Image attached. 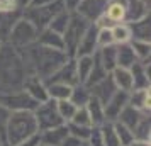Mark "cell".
<instances>
[{
  "label": "cell",
  "mask_w": 151,
  "mask_h": 146,
  "mask_svg": "<svg viewBox=\"0 0 151 146\" xmlns=\"http://www.w3.org/2000/svg\"><path fill=\"white\" fill-rule=\"evenodd\" d=\"M68 136V127L66 124L56 126L51 129L39 132V139H41V145L44 146H61V143L65 141V138Z\"/></svg>",
  "instance_id": "ac0fdd59"
},
{
  "label": "cell",
  "mask_w": 151,
  "mask_h": 146,
  "mask_svg": "<svg viewBox=\"0 0 151 146\" xmlns=\"http://www.w3.org/2000/svg\"><path fill=\"white\" fill-rule=\"evenodd\" d=\"M100 129V134H102V141L104 146H121L119 143V138L116 134V129H114V122H104L102 126H99Z\"/></svg>",
  "instance_id": "d6a6232c"
},
{
  "label": "cell",
  "mask_w": 151,
  "mask_h": 146,
  "mask_svg": "<svg viewBox=\"0 0 151 146\" xmlns=\"http://www.w3.org/2000/svg\"><path fill=\"white\" fill-rule=\"evenodd\" d=\"M87 112L90 116L92 126H102L105 122V112H104V104L100 100H97L95 97H90V100L87 102Z\"/></svg>",
  "instance_id": "4316f807"
},
{
  "label": "cell",
  "mask_w": 151,
  "mask_h": 146,
  "mask_svg": "<svg viewBox=\"0 0 151 146\" xmlns=\"http://www.w3.org/2000/svg\"><path fill=\"white\" fill-rule=\"evenodd\" d=\"M80 146H90V145H88V143H87V141H83V143H82V145H80Z\"/></svg>",
  "instance_id": "681fc988"
},
{
  "label": "cell",
  "mask_w": 151,
  "mask_h": 146,
  "mask_svg": "<svg viewBox=\"0 0 151 146\" xmlns=\"http://www.w3.org/2000/svg\"><path fill=\"white\" fill-rule=\"evenodd\" d=\"M2 146H7V145H2Z\"/></svg>",
  "instance_id": "f5cc1de1"
},
{
  "label": "cell",
  "mask_w": 151,
  "mask_h": 146,
  "mask_svg": "<svg viewBox=\"0 0 151 146\" xmlns=\"http://www.w3.org/2000/svg\"><path fill=\"white\" fill-rule=\"evenodd\" d=\"M0 146H2V145H0Z\"/></svg>",
  "instance_id": "9f6ffc18"
},
{
  "label": "cell",
  "mask_w": 151,
  "mask_h": 146,
  "mask_svg": "<svg viewBox=\"0 0 151 146\" xmlns=\"http://www.w3.org/2000/svg\"><path fill=\"white\" fill-rule=\"evenodd\" d=\"M97 31H99V27H97L93 22H90L87 31H85V34L82 36V39H80L78 46H76V51H75V56L73 58H76V56H93L95 55V51L99 49V46H97Z\"/></svg>",
  "instance_id": "9c48e42d"
},
{
  "label": "cell",
  "mask_w": 151,
  "mask_h": 146,
  "mask_svg": "<svg viewBox=\"0 0 151 146\" xmlns=\"http://www.w3.org/2000/svg\"><path fill=\"white\" fill-rule=\"evenodd\" d=\"M109 44H114L110 27H99V31H97V46L102 48V46H109Z\"/></svg>",
  "instance_id": "ab89813d"
},
{
  "label": "cell",
  "mask_w": 151,
  "mask_h": 146,
  "mask_svg": "<svg viewBox=\"0 0 151 146\" xmlns=\"http://www.w3.org/2000/svg\"><path fill=\"white\" fill-rule=\"evenodd\" d=\"M131 34L132 39L137 41H150L151 42V26H150V15H146L143 19L136 22H131Z\"/></svg>",
  "instance_id": "603a6c76"
},
{
  "label": "cell",
  "mask_w": 151,
  "mask_h": 146,
  "mask_svg": "<svg viewBox=\"0 0 151 146\" xmlns=\"http://www.w3.org/2000/svg\"><path fill=\"white\" fill-rule=\"evenodd\" d=\"M0 145H4V143H2V139H0Z\"/></svg>",
  "instance_id": "816d5d0a"
},
{
  "label": "cell",
  "mask_w": 151,
  "mask_h": 146,
  "mask_svg": "<svg viewBox=\"0 0 151 146\" xmlns=\"http://www.w3.org/2000/svg\"><path fill=\"white\" fill-rule=\"evenodd\" d=\"M107 2H110V0H107Z\"/></svg>",
  "instance_id": "11a10c76"
},
{
  "label": "cell",
  "mask_w": 151,
  "mask_h": 146,
  "mask_svg": "<svg viewBox=\"0 0 151 146\" xmlns=\"http://www.w3.org/2000/svg\"><path fill=\"white\" fill-rule=\"evenodd\" d=\"M97 58L100 60L102 66L107 71H112V70L117 66V44H109V46H102L95 51Z\"/></svg>",
  "instance_id": "44dd1931"
},
{
  "label": "cell",
  "mask_w": 151,
  "mask_h": 146,
  "mask_svg": "<svg viewBox=\"0 0 151 146\" xmlns=\"http://www.w3.org/2000/svg\"><path fill=\"white\" fill-rule=\"evenodd\" d=\"M68 122H73V124H80V126H92V121H90V116L87 112V107H76L73 117L70 119Z\"/></svg>",
  "instance_id": "f35d334b"
},
{
  "label": "cell",
  "mask_w": 151,
  "mask_h": 146,
  "mask_svg": "<svg viewBox=\"0 0 151 146\" xmlns=\"http://www.w3.org/2000/svg\"><path fill=\"white\" fill-rule=\"evenodd\" d=\"M21 53L26 63L27 75H36L41 80L49 78L60 66H63L70 60V56L63 49L46 48L37 42L27 46L26 49H21Z\"/></svg>",
  "instance_id": "6da1fadb"
},
{
  "label": "cell",
  "mask_w": 151,
  "mask_h": 146,
  "mask_svg": "<svg viewBox=\"0 0 151 146\" xmlns=\"http://www.w3.org/2000/svg\"><path fill=\"white\" fill-rule=\"evenodd\" d=\"M110 78H112V82H114L117 90H124V92L132 90V75H131V70L116 66L110 71Z\"/></svg>",
  "instance_id": "7402d4cb"
},
{
  "label": "cell",
  "mask_w": 151,
  "mask_h": 146,
  "mask_svg": "<svg viewBox=\"0 0 151 146\" xmlns=\"http://www.w3.org/2000/svg\"><path fill=\"white\" fill-rule=\"evenodd\" d=\"M104 15L107 17V21L114 26L117 22H124L126 21V4L124 0H110L105 5Z\"/></svg>",
  "instance_id": "ffe728a7"
},
{
  "label": "cell",
  "mask_w": 151,
  "mask_h": 146,
  "mask_svg": "<svg viewBox=\"0 0 151 146\" xmlns=\"http://www.w3.org/2000/svg\"><path fill=\"white\" fill-rule=\"evenodd\" d=\"M10 114L12 112L9 111L5 105L0 104V139H2V143H4V138H5V129H7V122Z\"/></svg>",
  "instance_id": "60d3db41"
},
{
  "label": "cell",
  "mask_w": 151,
  "mask_h": 146,
  "mask_svg": "<svg viewBox=\"0 0 151 146\" xmlns=\"http://www.w3.org/2000/svg\"><path fill=\"white\" fill-rule=\"evenodd\" d=\"M143 114H148V112H141V111H137V109H134V107H131V105H126L121 111L117 121H114V122H121L122 126L129 127L131 131H132L136 127V124L139 122V119L143 117Z\"/></svg>",
  "instance_id": "cb8c5ba5"
},
{
  "label": "cell",
  "mask_w": 151,
  "mask_h": 146,
  "mask_svg": "<svg viewBox=\"0 0 151 146\" xmlns=\"http://www.w3.org/2000/svg\"><path fill=\"white\" fill-rule=\"evenodd\" d=\"M127 105V92L124 90H116V93L104 104V112H105V121L114 122L117 121L119 114L124 107Z\"/></svg>",
  "instance_id": "8fae6325"
},
{
  "label": "cell",
  "mask_w": 151,
  "mask_h": 146,
  "mask_svg": "<svg viewBox=\"0 0 151 146\" xmlns=\"http://www.w3.org/2000/svg\"><path fill=\"white\" fill-rule=\"evenodd\" d=\"M90 22H87L83 17L73 12L71 17H70V22L66 29H65V32H63V42H65V53L70 56V58H73L75 56V51H76V46H78V42L82 39V36L85 34V31L88 27Z\"/></svg>",
  "instance_id": "5b68a950"
},
{
  "label": "cell",
  "mask_w": 151,
  "mask_h": 146,
  "mask_svg": "<svg viewBox=\"0 0 151 146\" xmlns=\"http://www.w3.org/2000/svg\"><path fill=\"white\" fill-rule=\"evenodd\" d=\"M110 32H112V39H114V44H127L132 39V34H131V26L127 22H117L110 27Z\"/></svg>",
  "instance_id": "f1b7e54d"
},
{
  "label": "cell",
  "mask_w": 151,
  "mask_h": 146,
  "mask_svg": "<svg viewBox=\"0 0 151 146\" xmlns=\"http://www.w3.org/2000/svg\"><path fill=\"white\" fill-rule=\"evenodd\" d=\"M36 119V124H37V132L46 131V129H51V127H56V126L66 124L60 114H58V109H56V102L55 100H44L41 104L36 105V109L32 111Z\"/></svg>",
  "instance_id": "52a82bcc"
},
{
  "label": "cell",
  "mask_w": 151,
  "mask_h": 146,
  "mask_svg": "<svg viewBox=\"0 0 151 146\" xmlns=\"http://www.w3.org/2000/svg\"><path fill=\"white\" fill-rule=\"evenodd\" d=\"M44 83H46V82H44ZM71 88H73L71 85L60 83V82H49V83H46L48 97L51 99V100H55V102L70 99V95H71Z\"/></svg>",
  "instance_id": "d4e9b609"
},
{
  "label": "cell",
  "mask_w": 151,
  "mask_h": 146,
  "mask_svg": "<svg viewBox=\"0 0 151 146\" xmlns=\"http://www.w3.org/2000/svg\"><path fill=\"white\" fill-rule=\"evenodd\" d=\"M88 88H90L92 97H95L97 100H100L102 104H105L117 90L114 82H112V78H110V73L105 78H102L100 82H97V83H93L92 87H88Z\"/></svg>",
  "instance_id": "e0dca14e"
},
{
  "label": "cell",
  "mask_w": 151,
  "mask_h": 146,
  "mask_svg": "<svg viewBox=\"0 0 151 146\" xmlns=\"http://www.w3.org/2000/svg\"><path fill=\"white\" fill-rule=\"evenodd\" d=\"M129 146H151V141H144V139H132Z\"/></svg>",
  "instance_id": "c3c4849f"
},
{
  "label": "cell",
  "mask_w": 151,
  "mask_h": 146,
  "mask_svg": "<svg viewBox=\"0 0 151 146\" xmlns=\"http://www.w3.org/2000/svg\"><path fill=\"white\" fill-rule=\"evenodd\" d=\"M90 97H92V93H90V88L87 87V85H83V83L73 85L70 100H71L76 107H83V105H87V102L90 100Z\"/></svg>",
  "instance_id": "f546056e"
},
{
  "label": "cell",
  "mask_w": 151,
  "mask_h": 146,
  "mask_svg": "<svg viewBox=\"0 0 151 146\" xmlns=\"http://www.w3.org/2000/svg\"><path fill=\"white\" fill-rule=\"evenodd\" d=\"M4 42H5V41H4V37H0V48H2V44H4Z\"/></svg>",
  "instance_id": "f907efd6"
},
{
  "label": "cell",
  "mask_w": 151,
  "mask_h": 146,
  "mask_svg": "<svg viewBox=\"0 0 151 146\" xmlns=\"http://www.w3.org/2000/svg\"><path fill=\"white\" fill-rule=\"evenodd\" d=\"M126 4V21L127 24L136 22L150 15V0H124Z\"/></svg>",
  "instance_id": "2e32d148"
},
{
  "label": "cell",
  "mask_w": 151,
  "mask_h": 146,
  "mask_svg": "<svg viewBox=\"0 0 151 146\" xmlns=\"http://www.w3.org/2000/svg\"><path fill=\"white\" fill-rule=\"evenodd\" d=\"M70 17H71V14H70L68 10L61 9L58 14L53 15V19L48 24V27L53 29L55 32H60L63 36V32H65V29H66V26H68V22H70Z\"/></svg>",
  "instance_id": "1f68e13d"
},
{
  "label": "cell",
  "mask_w": 151,
  "mask_h": 146,
  "mask_svg": "<svg viewBox=\"0 0 151 146\" xmlns=\"http://www.w3.org/2000/svg\"><path fill=\"white\" fill-rule=\"evenodd\" d=\"M80 2H82V0H61L63 9H65V10H68L70 14H73V12H75L76 7L80 5Z\"/></svg>",
  "instance_id": "f6af8a7d"
},
{
  "label": "cell",
  "mask_w": 151,
  "mask_h": 146,
  "mask_svg": "<svg viewBox=\"0 0 151 146\" xmlns=\"http://www.w3.org/2000/svg\"><path fill=\"white\" fill-rule=\"evenodd\" d=\"M37 134V124L32 111H17L12 112L7 122V129H5V138H4V145L7 146H15L24 139L31 138Z\"/></svg>",
  "instance_id": "3957f363"
},
{
  "label": "cell",
  "mask_w": 151,
  "mask_h": 146,
  "mask_svg": "<svg viewBox=\"0 0 151 146\" xmlns=\"http://www.w3.org/2000/svg\"><path fill=\"white\" fill-rule=\"evenodd\" d=\"M83 141H80V139L78 138H73V136H66V138H65V141H63L61 143V146H80L82 145Z\"/></svg>",
  "instance_id": "bcb514c9"
},
{
  "label": "cell",
  "mask_w": 151,
  "mask_h": 146,
  "mask_svg": "<svg viewBox=\"0 0 151 146\" xmlns=\"http://www.w3.org/2000/svg\"><path fill=\"white\" fill-rule=\"evenodd\" d=\"M51 2H55V0H31L29 7H41V5H48Z\"/></svg>",
  "instance_id": "7dc6e473"
},
{
  "label": "cell",
  "mask_w": 151,
  "mask_h": 146,
  "mask_svg": "<svg viewBox=\"0 0 151 146\" xmlns=\"http://www.w3.org/2000/svg\"><path fill=\"white\" fill-rule=\"evenodd\" d=\"M114 129H116V134H117V138H119L121 146H129L132 143L134 134H132V131H131L129 127L122 126L121 122H114Z\"/></svg>",
  "instance_id": "74e56055"
},
{
  "label": "cell",
  "mask_w": 151,
  "mask_h": 146,
  "mask_svg": "<svg viewBox=\"0 0 151 146\" xmlns=\"http://www.w3.org/2000/svg\"><path fill=\"white\" fill-rule=\"evenodd\" d=\"M87 143L90 146H104V141H102V134H100V129L99 126H93L92 131H90V136L87 139Z\"/></svg>",
  "instance_id": "b9f144b4"
},
{
  "label": "cell",
  "mask_w": 151,
  "mask_h": 146,
  "mask_svg": "<svg viewBox=\"0 0 151 146\" xmlns=\"http://www.w3.org/2000/svg\"><path fill=\"white\" fill-rule=\"evenodd\" d=\"M27 77L22 53L12 44L4 42L0 48V92L19 90Z\"/></svg>",
  "instance_id": "7a4b0ae2"
},
{
  "label": "cell",
  "mask_w": 151,
  "mask_h": 146,
  "mask_svg": "<svg viewBox=\"0 0 151 146\" xmlns=\"http://www.w3.org/2000/svg\"><path fill=\"white\" fill-rule=\"evenodd\" d=\"M39 145H41V139H39V132H37L34 136H31V138L24 139L21 143H17L15 146H39Z\"/></svg>",
  "instance_id": "ee69618b"
},
{
  "label": "cell",
  "mask_w": 151,
  "mask_h": 146,
  "mask_svg": "<svg viewBox=\"0 0 151 146\" xmlns=\"http://www.w3.org/2000/svg\"><path fill=\"white\" fill-rule=\"evenodd\" d=\"M109 75V71L102 66V63H100V60L97 58V55H93V66H92V71H90L88 78H87V82L83 85H87V87H92L93 83H97V82H100L102 78H105Z\"/></svg>",
  "instance_id": "836d02e7"
},
{
  "label": "cell",
  "mask_w": 151,
  "mask_h": 146,
  "mask_svg": "<svg viewBox=\"0 0 151 146\" xmlns=\"http://www.w3.org/2000/svg\"><path fill=\"white\" fill-rule=\"evenodd\" d=\"M36 42L41 44V46H46V48H53V49H63L65 51V42H63V36L60 32H55L53 29L44 27L37 32V37H36Z\"/></svg>",
  "instance_id": "d6986e66"
},
{
  "label": "cell",
  "mask_w": 151,
  "mask_h": 146,
  "mask_svg": "<svg viewBox=\"0 0 151 146\" xmlns=\"http://www.w3.org/2000/svg\"><path fill=\"white\" fill-rule=\"evenodd\" d=\"M131 48L136 55L137 61H144L151 58V42L150 41H137V39H131Z\"/></svg>",
  "instance_id": "e575fe53"
},
{
  "label": "cell",
  "mask_w": 151,
  "mask_h": 146,
  "mask_svg": "<svg viewBox=\"0 0 151 146\" xmlns=\"http://www.w3.org/2000/svg\"><path fill=\"white\" fill-rule=\"evenodd\" d=\"M73 61H75L78 83H85L92 71V66H93V56H76V58H73Z\"/></svg>",
  "instance_id": "484cf974"
},
{
  "label": "cell",
  "mask_w": 151,
  "mask_h": 146,
  "mask_svg": "<svg viewBox=\"0 0 151 146\" xmlns=\"http://www.w3.org/2000/svg\"><path fill=\"white\" fill-rule=\"evenodd\" d=\"M127 105L134 107L141 112L150 114L151 107V87L148 88H132L127 92Z\"/></svg>",
  "instance_id": "9a60e30c"
},
{
  "label": "cell",
  "mask_w": 151,
  "mask_h": 146,
  "mask_svg": "<svg viewBox=\"0 0 151 146\" xmlns=\"http://www.w3.org/2000/svg\"><path fill=\"white\" fill-rule=\"evenodd\" d=\"M22 88L27 92V93L34 99L37 104H41V102H44V100H48V99H49L44 80H41V78L36 77V75H27L26 80H24Z\"/></svg>",
  "instance_id": "5bb4252c"
},
{
  "label": "cell",
  "mask_w": 151,
  "mask_h": 146,
  "mask_svg": "<svg viewBox=\"0 0 151 146\" xmlns=\"http://www.w3.org/2000/svg\"><path fill=\"white\" fill-rule=\"evenodd\" d=\"M105 5H107V0H82L75 12L87 22H95L104 14Z\"/></svg>",
  "instance_id": "30bf717a"
},
{
  "label": "cell",
  "mask_w": 151,
  "mask_h": 146,
  "mask_svg": "<svg viewBox=\"0 0 151 146\" xmlns=\"http://www.w3.org/2000/svg\"><path fill=\"white\" fill-rule=\"evenodd\" d=\"M56 109H58L60 117H61L65 122H68L70 119L73 117V114H75L76 105L73 104L70 99H66V100H58V102H56Z\"/></svg>",
  "instance_id": "d590c367"
},
{
  "label": "cell",
  "mask_w": 151,
  "mask_h": 146,
  "mask_svg": "<svg viewBox=\"0 0 151 146\" xmlns=\"http://www.w3.org/2000/svg\"><path fill=\"white\" fill-rule=\"evenodd\" d=\"M129 70L131 75H132V88H148V87H151L150 60L136 61Z\"/></svg>",
  "instance_id": "7c38bea8"
},
{
  "label": "cell",
  "mask_w": 151,
  "mask_h": 146,
  "mask_svg": "<svg viewBox=\"0 0 151 146\" xmlns=\"http://www.w3.org/2000/svg\"><path fill=\"white\" fill-rule=\"evenodd\" d=\"M66 127H68L70 136L78 138L80 141H87L93 126H80V124H73V122H66Z\"/></svg>",
  "instance_id": "8d00e7d4"
},
{
  "label": "cell",
  "mask_w": 151,
  "mask_h": 146,
  "mask_svg": "<svg viewBox=\"0 0 151 146\" xmlns=\"http://www.w3.org/2000/svg\"><path fill=\"white\" fill-rule=\"evenodd\" d=\"M39 146H44V145H39Z\"/></svg>",
  "instance_id": "db71d44e"
},
{
  "label": "cell",
  "mask_w": 151,
  "mask_h": 146,
  "mask_svg": "<svg viewBox=\"0 0 151 146\" xmlns=\"http://www.w3.org/2000/svg\"><path fill=\"white\" fill-rule=\"evenodd\" d=\"M7 12H19L15 0H0V14H7Z\"/></svg>",
  "instance_id": "7bdbcfd3"
},
{
  "label": "cell",
  "mask_w": 151,
  "mask_h": 146,
  "mask_svg": "<svg viewBox=\"0 0 151 146\" xmlns=\"http://www.w3.org/2000/svg\"><path fill=\"white\" fill-rule=\"evenodd\" d=\"M44 82H46V83H49V82H60V83H66V85H71V87L76 85L78 83V78H76V70H75V61H73V58H70L63 66H60V68L56 70L49 78H46Z\"/></svg>",
  "instance_id": "4fadbf2b"
},
{
  "label": "cell",
  "mask_w": 151,
  "mask_h": 146,
  "mask_svg": "<svg viewBox=\"0 0 151 146\" xmlns=\"http://www.w3.org/2000/svg\"><path fill=\"white\" fill-rule=\"evenodd\" d=\"M134 139H144V141H151V117L150 114H143V117L139 119L136 127L132 129Z\"/></svg>",
  "instance_id": "4dcf8cb0"
},
{
  "label": "cell",
  "mask_w": 151,
  "mask_h": 146,
  "mask_svg": "<svg viewBox=\"0 0 151 146\" xmlns=\"http://www.w3.org/2000/svg\"><path fill=\"white\" fill-rule=\"evenodd\" d=\"M61 9H63L61 0H55V2H51V4H48V5H41V7H27L24 12H22V17L27 19V21L37 29V32H39L41 29L48 27V24L51 22L53 15L58 14Z\"/></svg>",
  "instance_id": "8992f818"
},
{
  "label": "cell",
  "mask_w": 151,
  "mask_h": 146,
  "mask_svg": "<svg viewBox=\"0 0 151 146\" xmlns=\"http://www.w3.org/2000/svg\"><path fill=\"white\" fill-rule=\"evenodd\" d=\"M36 37H37V29H36L27 19H24L21 15V17L15 21V24L12 26L5 42L12 44L15 49L21 51V49H26L27 46L34 44Z\"/></svg>",
  "instance_id": "277c9868"
},
{
  "label": "cell",
  "mask_w": 151,
  "mask_h": 146,
  "mask_svg": "<svg viewBox=\"0 0 151 146\" xmlns=\"http://www.w3.org/2000/svg\"><path fill=\"white\" fill-rule=\"evenodd\" d=\"M0 104L5 105L10 112L17 111H34L37 102L24 88L12 92H0Z\"/></svg>",
  "instance_id": "ba28073f"
},
{
  "label": "cell",
  "mask_w": 151,
  "mask_h": 146,
  "mask_svg": "<svg viewBox=\"0 0 151 146\" xmlns=\"http://www.w3.org/2000/svg\"><path fill=\"white\" fill-rule=\"evenodd\" d=\"M136 61H137V58L129 42L127 44H117V66L129 70Z\"/></svg>",
  "instance_id": "83f0119b"
}]
</instances>
